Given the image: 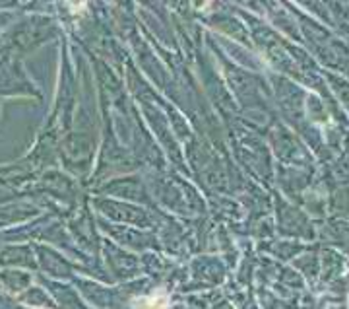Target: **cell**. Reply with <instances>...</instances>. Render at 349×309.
Wrapping results in <instances>:
<instances>
[{"instance_id": "obj_1", "label": "cell", "mask_w": 349, "mask_h": 309, "mask_svg": "<svg viewBox=\"0 0 349 309\" xmlns=\"http://www.w3.org/2000/svg\"><path fill=\"white\" fill-rule=\"evenodd\" d=\"M167 305H169V295L165 290H155L153 294L132 299V309H167Z\"/></svg>"}]
</instances>
